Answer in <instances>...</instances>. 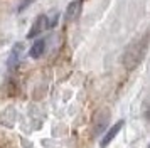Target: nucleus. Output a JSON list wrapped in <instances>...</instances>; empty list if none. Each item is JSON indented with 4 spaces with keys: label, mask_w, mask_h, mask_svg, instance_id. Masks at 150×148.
<instances>
[{
    "label": "nucleus",
    "mask_w": 150,
    "mask_h": 148,
    "mask_svg": "<svg viewBox=\"0 0 150 148\" xmlns=\"http://www.w3.org/2000/svg\"><path fill=\"white\" fill-rule=\"evenodd\" d=\"M46 29H49V19H47V15L42 13V15H39V17L34 20L32 29H30L29 34H27V39H34V37H37V35H39L42 30H46Z\"/></svg>",
    "instance_id": "nucleus-2"
},
{
    "label": "nucleus",
    "mask_w": 150,
    "mask_h": 148,
    "mask_svg": "<svg viewBox=\"0 0 150 148\" xmlns=\"http://www.w3.org/2000/svg\"><path fill=\"white\" fill-rule=\"evenodd\" d=\"M56 24H57V13H56L52 19H49V29H52V27H56Z\"/></svg>",
    "instance_id": "nucleus-9"
},
{
    "label": "nucleus",
    "mask_w": 150,
    "mask_h": 148,
    "mask_svg": "<svg viewBox=\"0 0 150 148\" xmlns=\"http://www.w3.org/2000/svg\"><path fill=\"white\" fill-rule=\"evenodd\" d=\"M149 49V34H143L140 39L133 40L132 44L127 46L123 52V64L127 69H135L140 62L143 61L145 54Z\"/></svg>",
    "instance_id": "nucleus-1"
},
{
    "label": "nucleus",
    "mask_w": 150,
    "mask_h": 148,
    "mask_svg": "<svg viewBox=\"0 0 150 148\" xmlns=\"http://www.w3.org/2000/svg\"><path fill=\"white\" fill-rule=\"evenodd\" d=\"M44 51H46V39H39L32 44L30 51H29V56L37 59V57H41L42 54H44Z\"/></svg>",
    "instance_id": "nucleus-5"
},
{
    "label": "nucleus",
    "mask_w": 150,
    "mask_h": 148,
    "mask_svg": "<svg viewBox=\"0 0 150 148\" xmlns=\"http://www.w3.org/2000/svg\"><path fill=\"white\" fill-rule=\"evenodd\" d=\"M108 118H110V114L106 113V111H103V113L98 114V120H96V128H95V133H101L103 130L106 128V123H108Z\"/></svg>",
    "instance_id": "nucleus-7"
},
{
    "label": "nucleus",
    "mask_w": 150,
    "mask_h": 148,
    "mask_svg": "<svg viewBox=\"0 0 150 148\" xmlns=\"http://www.w3.org/2000/svg\"><path fill=\"white\" fill-rule=\"evenodd\" d=\"M22 49H24V44H15L14 49H12V52H10V57H8V67H15L19 64V59H21V54H22Z\"/></svg>",
    "instance_id": "nucleus-6"
},
{
    "label": "nucleus",
    "mask_w": 150,
    "mask_h": 148,
    "mask_svg": "<svg viewBox=\"0 0 150 148\" xmlns=\"http://www.w3.org/2000/svg\"><path fill=\"white\" fill-rule=\"evenodd\" d=\"M35 0H22L21 2V5L17 7V12H24V8H27L30 4H34Z\"/></svg>",
    "instance_id": "nucleus-8"
},
{
    "label": "nucleus",
    "mask_w": 150,
    "mask_h": 148,
    "mask_svg": "<svg viewBox=\"0 0 150 148\" xmlns=\"http://www.w3.org/2000/svg\"><path fill=\"white\" fill-rule=\"evenodd\" d=\"M81 7H83V2L81 0H74V2H71L66 8V13H64V19L66 22H74L78 17H79V13H81Z\"/></svg>",
    "instance_id": "nucleus-3"
},
{
    "label": "nucleus",
    "mask_w": 150,
    "mask_h": 148,
    "mask_svg": "<svg viewBox=\"0 0 150 148\" xmlns=\"http://www.w3.org/2000/svg\"><path fill=\"white\" fill-rule=\"evenodd\" d=\"M122 126H123V120H120L118 123H115V125H113V126H111V128L108 130V133L103 136V140H101V143H100V145H101L103 148L106 147L110 141H111V140H113V138L116 136V133H118V131L122 130Z\"/></svg>",
    "instance_id": "nucleus-4"
},
{
    "label": "nucleus",
    "mask_w": 150,
    "mask_h": 148,
    "mask_svg": "<svg viewBox=\"0 0 150 148\" xmlns=\"http://www.w3.org/2000/svg\"><path fill=\"white\" fill-rule=\"evenodd\" d=\"M149 148H150V147H149Z\"/></svg>",
    "instance_id": "nucleus-10"
}]
</instances>
